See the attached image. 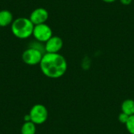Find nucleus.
I'll return each mask as SVG.
<instances>
[{
  "label": "nucleus",
  "instance_id": "f257e3e1",
  "mask_svg": "<svg viewBox=\"0 0 134 134\" xmlns=\"http://www.w3.org/2000/svg\"><path fill=\"white\" fill-rule=\"evenodd\" d=\"M41 71L50 79H59L67 71L68 63L64 56L58 53H44L39 64Z\"/></svg>",
  "mask_w": 134,
  "mask_h": 134
},
{
  "label": "nucleus",
  "instance_id": "f03ea898",
  "mask_svg": "<svg viewBox=\"0 0 134 134\" xmlns=\"http://www.w3.org/2000/svg\"><path fill=\"white\" fill-rule=\"evenodd\" d=\"M34 24L27 17H19L15 19L11 24L13 35L20 39H26L32 35Z\"/></svg>",
  "mask_w": 134,
  "mask_h": 134
},
{
  "label": "nucleus",
  "instance_id": "7ed1b4c3",
  "mask_svg": "<svg viewBox=\"0 0 134 134\" xmlns=\"http://www.w3.org/2000/svg\"><path fill=\"white\" fill-rule=\"evenodd\" d=\"M31 121L35 125H42L46 122L49 112L46 106L41 104H35L29 111Z\"/></svg>",
  "mask_w": 134,
  "mask_h": 134
},
{
  "label": "nucleus",
  "instance_id": "20e7f679",
  "mask_svg": "<svg viewBox=\"0 0 134 134\" xmlns=\"http://www.w3.org/2000/svg\"><path fill=\"white\" fill-rule=\"evenodd\" d=\"M43 55L44 53L42 52L31 47H28L23 52L21 58L24 64L30 66H35L40 64Z\"/></svg>",
  "mask_w": 134,
  "mask_h": 134
},
{
  "label": "nucleus",
  "instance_id": "39448f33",
  "mask_svg": "<svg viewBox=\"0 0 134 134\" xmlns=\"http://www.w3.org/2000/svg\"><path fill=\"white\" fill-rule=\"evenodd\" d=\"M32 36L35 40L45 43L53 36V31L52 28L46 23L37 24L34 26Z\"/></svg>",
  "mask_w": 134,
  "mask_h": 134
},
{
  "label": "nucleus",
  "instance_id": "423d86ee",
  "mask_svg": "<svg viewBox=\"0 0 134 134\" xmlns=\"http://www.w3.org/2000/svg\"><path fill=\"white\" fill-rule=\"evenodd\" d=\"M28 18L34 25L45 24L49 18V12L42 7L36 8L31 13Z\"/></svg>",
  "mask_w": 134,
  "mask_h": 134
},
{
  "label": "nucleus",
  "instance_id": "0eeeda50",
  "mask_svg": "<svg viewBox=\"0 0 134 134\" xmlns=\"http://www.w3.org/2000/svg\"><path fill=\"white\" fill-rule=\"evenodd\" d=\"M63 40L60 37L53 35L46 42H45V51L49 53H58L63 48Z\"/></svg>",
  "mask_w": 134,
  "mask_h": 134
},
{
  "label": "nucleus",
  "instance_id": "6e6552de",
  "mask_svg": "<svg viewBox=\"0 0 134 134\" xmlns=\"http://www.w3.org/2000/svg\"><path fill=\"white\" fill-rule=\"evenodd\" d=\"M14 20L13 13L7 9L0 10V27H5L11 25Z\"/></svg>",
  "mask_w": 134,
  "mask_h": 134
},
{
  "label": "nucleus",
  "instance_id": "1a4fd4ad",
  "mask_svg": "<svg viewBox=\"0 0 134 134\" xmlns=\"http://www.w3.org/2000/svg\"><path fill=\"white\" fill-rule=\"evenodd\" d=\"M122 112L131 116L134 115V100L132 99H126L122 103Z\"/></svg>",
  "mask_w": 134,
  "mask_h": 134
},
{
  "label": "nucleus",
  "instance_id": "9d476101",
  "mask_svg": "<svg viewBox=\"0 0 134 134\" xmlns=\"http://www.w3.org/2000/svg\"><path fill=\"white\" fill-rule=\"evenodd\" d=\"M21 134H35L36 125L32 122H24L20 129Z\"/></svg>",
  "mask_w": 134,
  "mask_h": 134
},
{
  "label": "nucleus",
  "instance_id": "9b49d317",
  "mask_svg": "<svg viewBox=\"0 0 134 134\" xmlns=\"http://www.w3.org/2000/svg\"><path fill=\"white\" fill-rule=\"evenodd\" d=\"M28 47H31V48H34V49H36L41 52H42L43 53H46V51H45V43H42V42H40L38 41H33L31 42V44L29 45Z\"/></svg>",
  "mask_w": 134,
  "mask_h": 134
},
{
  "label": "nucleus",
  "instance_id": "f8f14e48",
  "mask_svg": "<svg viewBox=\"0 0 134 134\" xmlns=\"http://www.w3.org/2000/svg\"><path fill=\"white\" fill-rule=\"evenodd\" d=\"M126 127L130 133L134 134V115L130 116L127 122L126 123Z\"/></svg>",
  "mask_w": 134,
  "mask_h": 134
},
{
  "label": "nucleus",
  "instance_id": "ddd939ff",
  "mask_svg": "<svg viewBox=\"0 0 134 134\" xmlns=\"http://www.w3.org/2000/svg\"><path fill=\"white\" fill-rule=\"evenodd\" d=\"M129 118H130V116L128 115H126V114H125L123 112H121L119 114V121L120 123L126 125V123L127 122Z\"/></svg>",
  "mask_w": 134,
  "mask_h": 134
},
{
  "label": "nucleus",
  "instance_id": "4468645a",
  "mask_svg": "<svg viewBox=\"0 0 134 134\" xmlns=\"http://www.w3.org/2000/svg\"><path fill=\"white\" fill-rule=\"evenodd\" d=\"M119 2L124 5H129L132 3L133 0H119Z\"/></svg>",
  "mask_w": 134,
  "mask_h": 134
},
{
  "label": "nucleus",
  "instance_id": "2eb2a0df",
  "mask_svg": "<svg viewBox=\"0 0 134 134\" xmlns=\"http://www.w3.org/2000/svg\"><path fill=\"white\" fill-rule=\"evenodd\" d=\"M24 122H31V117H30L29 114L26 115L24 117Z\"/></svg>",
  "mask_w": 134,
  "mask_h": 134
},
{
  "label": "nucleus",
  "instance_id": "dca6fc26",
  "mask_svg": "<svg viewBox=\"0 0 134 134\" xmlns=\"http://www.w3.org/2000/svg\"><path fill=\"white\" fill-rule=\"evenodd\" d=\"M102 1L106 2V3H112V2H115L117 0H102Z\"/></svg>",
  "mask_w": 134,
  "mask_h": 134
}]
</instances>
